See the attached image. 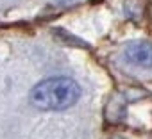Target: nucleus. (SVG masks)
<instances>
[{"label": "nucleus", "instance_id": "nucleus-1", "mask_svg": "<svg viewBox=\"0 0 152 139\" xmlns=\"http://www.w3.org/2000/svg\"><path fill=\"white\" fill-rule=\"evenodd\" d=\"M81 96V88L73 79L54 77L36 84L31 89L29 100L41 111H63L72 107Z\"/></svg>", "mask_w": 152, "mask_h": 139}, {"label": "nucleus", "instance_id": "nucleus-2", "mask_svg": "<svg viewBox=\"0 0 152 139\" xmlns=\"http://www.w3.org/2000/svg\"><path fill=\"white\" fill-rule=\"evenodd\" d=\"M125 57L136 66H152V43L148 41H131L125 46Z\"/></svg>", "mask_w": 152, "mask_h": 139}]
</instances>
